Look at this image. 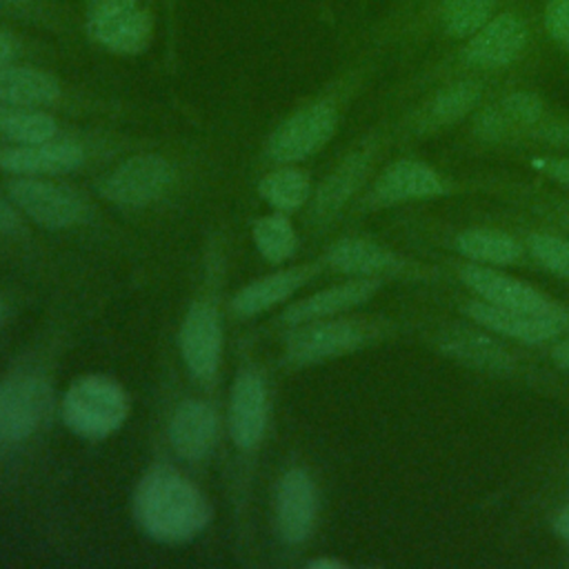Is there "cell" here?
I'll return each instance as SVG.
<instances>
[{
    "instance_id": "obj_30",
    "label": "cell",
    "mask_w": 569,
    "mask_h": 569,
    "mask_svg": "<svg viewBox=\"0 0 569 569\" xmlns=\"http://www.w3.org/2000/svg\"><path fill=\"white\" fill-rule=\"evenodd\" d=\"M498 109L505 116L509 129L511 127H536L545 118V104L531 91H513V93L505 96L500 100Z\"/></svg>"
},
{
    "instance_id": "obj_4",
    "label": "cell",
    "mask_w": 569,
    "mask_h": 569,
    "mask_svg": "<svg viewBox=\"0 0 569 569\" xmlns=\"http://www.w3.org/2000/svg\"><path fill=\"white\" fill-rule=\"evenodd\" d=\"M338 113L329 102H313L282 120L267 140V156L276 162H300L320 151L336 133Z\"/></svg>"
},
{
    "instance_id": "obj_41",
    "label": "cell",
    "mask_w": 569,
    "mask_h": 569,
    "mask_svg": "<svg viewBox=\"0 0 569 569\" xmlns=\"http://www.w3.org/2000/svg\"><path fill=\"white\" fill-rule=\"evenodd\" d=\"M4 320H7V305H4V300L0 298V327L4 325Z\"/></svg>"
},
{
    "instance_id": "obj_9",
    "label": "cell",
    "mask_w": 569,
    "mask_h": 569,
    "mask_svg": "<svg viewBox=\"0 0 569 569\" xmlns=\"http://www.w3.org/2000/svg\"><path fill=\"white\" fill-rule=\"evenodd\" d=\"M529 44V27L513 11L493 16L473 36L467 38L462 62L473 69H502L513 64Z\"/></svg>"
},
{
    "instance_id": "obj_31",
    "label": "cell",
    "mask_w": 569,
    "mask_h": 569,
    "mask_svg": "<svg viewBox=\"0 0 569 569\" xmlns=\"http://www.w3.org/2000/svg\"><path fill=\"white\" fill-rule=\"evenodd\" d=\"M529 251L551 273L569 280V242L551 233L529 236Z\"/></svg>"
},
{
    "instance_id": "obj_22",
    "label": "cell",
    "mask_w": 569,
    "mask_h": 569,
    "mask_svg": "<svg viewBox=\"0 0 569 569\" xmlns=\"http://www.w3.org/2000/svg\"><path fill=\"white\" fill-rule=\"evenodd\" d=\"M60 98L58 80L36 67L0 69V104L7 107H44Z\"/></svg>"
},
{
    "instance_id": "obj_1",
    "label": "cell",
    "mask_w": 569,
    "mask_h": 569,
    "mask_svg": "<svg viewBox=\"0 0 569 569\" xmlns=\"http://www.w3.org/2000/svg\"><path fill=\"white\" fill-rule=\"evenodd\" d=\"M138 527L156 542L182 545L200 536L213 518L207 496L178 469L151 467L131 500Z\"/></svg>"
},
{
    "instance_id": "obj_26",
    "label": "cell",
    "mask_w": 569,
    "mask_h": 569,
    "mask_svg": "<svg viewBox=\"0 0 569 569\" xmlns=\"http://www.w3.org/2000/svg\"><path fill=\"white\" fill-rule=\"evenodd\" d=\"M251 238L260 256L273 264L289 260L298 247L296 229L287 218V213H280V211L258 218L251 227Z\"/></svg>"
},
{
    "instance_id": "obj_7",
    "label": "cell",
    "mask_w": 569,
    "mask_h": 569,
    "mask_svg": "<svg viewBox=\"0 0 569 569\" xmlns=\"http://www.w3.org/2000/svg\"><path fill=\"white\" fill-rule=\"evenodd\" d=\"M89 33L113 53L136 56L147 49L153 22L138 0H100L89 13Z\"/></svg>"
},
{
    "instance_id": "obj_12",
    "label": "cell",
    "mask_w": 569,
    "mask_h": 569,
    "mask_svg": "<svg viewBox=\"0 0 569 569\" xmlns=\"http://www.w3.org/2000/svg\"><path fill=\"white\" fill-rule=\"evenodd\" d=\"M318 493L302 467L282 473L276 489V529L287 545L305 542L316 525Z\"/></svg>"
},
{
    "instance_id": "obj_25",
    "label": "cell",
    "mask_w": 569,
    "mask_h": 569,
    "mask_svg": "<svg viewBox=\"0 0 569 569\" xmlns=\"http://www.w3.org/2000/svg\"><path fill=\"white\" fill-rule=\"evenodd\" d=\"M258 193L273 211L291 213L311 198V182L305 171L282 167L258 182Z\"/></svg>"
},
{
    "instance_id": "obj_10",
    "label": "cell",
    "mask_w": 569,
    "mask_h": 569,
    "mask_svg": "<svg viewBox=\"0 0 569 569\" xmlns=\"http://www.w3.org/2000/svg\"><path fill=\"white\" fill-rule=\"evenodd\" d=\"M184 367L198 380H211L220 367L222 327L218 309L211 302H193L180 325L178 333Z\"/></svg>"
},
{
    "instance_id": "obj_34",
    "label": "cell",
    "mask_w": 569,
    "mask_h": 569,
    "mask_svg": "<svg viewBox=\"0 0 569 569\" xmlns=\"http://www.w3.org/2000/svg\"><path fill=\"white\" fill-rule=\"evenodd\" d=\"M20 231H22L20 213L4 198H0V238L18 236Z\"/></svg>"
},
{
    "instance_id": "obj_40",
    "label": "cell",
    "mask_w": 569,
    "mask_h": 569,
    "mask_svg": "<svg viewBox=\"0 0 569 569\" xmlns=\"http://www.w3.org/2000/svg\"><path fill=\"white\" fill-rule=\"evenodd\" d=\"M29 0H0V7H24Z\"/></svg>"
},
{
    "instance_id": "obj_27",
    "label": "cell",
    "mask_w": 569,
    "mask_h": 569,
    "mask_svg": "<svg viewBox=\"0 0 569 569\" xmlns=\"http://www.w3.org/2000/svg\"><path fill=\"white\" fill-rule=\"evenodd\" d=\"M0 133L18 144H38L56 138L58 122L33 107H7L0 111Z\"/></svg>"
},
{
    "instance_id": "obj_20",
    "label": "cell",
    "mask_w": 569,
    "mask_h": 569,
    "mask_svg": "<svg viewBox=\"0 0 569 569\" xmlns=\"http://www.w3.org/2000/svg\"><path fill=\"white\" fill-rule=\"evenodd\" d=\"M313 273H316V267L300 264L293 269H282V271L262 276L258 280H251L233 296L231 307L238 316H258L284 302L289 296H293V291L300 289Z\"/></svg>"
},
{
    "instance_id": "obj_13",
    "label": "cell",
    "mask_w": 569,
    "mask_h": 569,
    "mask_svg": "<svg viewBox=\"0 0 569 569\" xmlns=\"http://www.w3.org/2000/svg\"><path fill=\"white\" fill-rule=\"evenodd\" d=\"M467 313L471 320H476L480 327L516 338L527 345H538L547 342L551 338H558L569 329V311L565 313H551V316H540V313H525V311H511L496 307L485 300H473L467 305Z\"/></svg>"
},
{
    "instance_id": "obj_29",
    "label": "cell",
    "mask_w": 569,
    "mask_h": 569,
    "mask_svg": "<svg viewBox=\"0 0 569 569\" xmlns=\"http://www.w3.org/2000/svg\"><path fill=\"white\" fill-rule=\"evenodd\" d=\"M498 0H440L438 18L451 38H469L496 16Z\"/></svg>"
},
{
    "instance_id": "obj_24",
    "label": "cell",
    "mask_w": 569,
    "mask_h": 569,
    "mask_svg": "<svg viewBox=\"0 0 569 569\" xmlns=\"http://www.w3.org/2000/svg\"><path fill=\"white\" fill-rule=\"evenodd\" d=\"M456 249L478 264H511L520 258V244L505 231L467 229L456 236Z\"/></svg>"
},
{
    "instance_id": "obj_16",
    "label": "cell",
    "mask_w": 569,
    "mask_h": 569,
    "mask_svg": "<svg viewBox=\"0 0 569 569\" xmlns=\"http://www.w3.org/2000/svg\"><path fill=\"white\" fill-rule=\"evenodd\" d=\"M382 280L380 278H353L342 284L316 291L293 305H289L280 320L289 327H298L311 320H325L336 313H342L347 309H353L362 302H367L378 289Z\"/></svg>"
},
{
    "instance_id": "obj_28",
    "label": "cell",
    "mask_w": 569,
    "mask_h": 569,
    "mask_svg": "<svg viewBox=\"0 0 569 569\" xmlns=\"http://www.w3.org/2000/svg\"><path fill=\"white\" fill-rule=\"evenodd\" d=\"M480 84L473 80H462L440 89L427 104L425 124L429 122V127H442L460 120L480 102Z\"/></svg>"
},
{
    "instance_id": "obj_37",
    "label": "cell",
    "mask_w": 569,
    "mask_h": 569,
    "mask_svg": "<svg viewBox=\"0 0 569 569\" xmlns=\"http://www.w3.org/2000/svg\"><path fill=\"white\" fill-rule=\"evenodd\" d=\"M553 531H556L562 540L569 542V502L556 513V518H553Z\"/></svg>"
},
{
    "instance_id": "obj_23",
    "label": "cell",
    "mask_w": 569,
    "mask_h": 569,
    "mask_svg": "<svg viewBox=\"0 0 569 569\" xmlns=\"http://www.w3.org/2000/svg\"><path fill=\"white\" fill-rule=\"evenodd\" d=\"M442 351L476 369L507 371L511 367L509 353L493 338L471 329H456L445 333Z\"/></svg>"
},
{
    "instance_id": "obj_38",
    "label": "cell",
    "mask_w": 569,
    "mask_h": 569,
    "mask_svg": "<svg viewBox=\"0 0 569 569\" xmlns=\"http://www.w3.org/2000/svg\"><path fill=\"white\" fill-rule=\"evenodd\" d=\"M13 51H16L13 38L9 33L0 31V69H4L9 64V60L13 58Z\"/></svg>"
},
{
    "instance_id": "obj_6",
    "label": "cell",
    "mask_w": 569,
    "mask_h": 569,
    "mask_svg": "<svg viewBox=\"0 0 569 569\" xmlns=\"http://www.w3.org/2000/svg\"><path fill=\"white\" fill-rule=\"evenodd\" d=\"M51 407L49 385L33 373L0 382V442H22L44 422Z\"/></svg>"
},
{
    "instance_id": "obj_36",
    "label": "cell",
    "mask_w": 569,
    "mask_h": 569,
    "mask_svg": "<svg viewBox=\"0 0 569 569\" xmlns=\"http://www.w3.org/2000/svg\"><path fill=\"white\" fill-rule=\"evenodd\" d=\"M551 360H553L560 369L569 371V336H567V338H562V340L553 347V351H551Z\"/></svg>"
},
{
    "instance_id": "obj_18",
    "label": "cell",
    "mask_w": 569,
    "mask_h": 569,
    "mask_svg": "<svg viewBox=\"0 0 569 569\" xmlns=\"http://www.w3.org/2000/svg\"><path fill=\"white\" fill-rule=\"evenodd\" d=\"M84 162V151L71 140L20 144L0 153V169L18 176H62Z\"/></svg>"
},
{
    "instance_id": "obj_35",
    "label": "cell",
    "mask_w": 569,
    "mask_h": 569,
    "mask_svg": "<svg viewBox=\"0 0 569 569\" xmlns=\"http://www.w3.org/2000/svg\"><path fill=\"white\" fill-rule=\"evenodd\" d=\"M536 164L556 182L569 187V158H540Z\"/></svg>"
},
{
    "instance_id": "obj_19",
    "label": "cell",
    "mask_w": 569,
    "mask_h": 569,
    "mask_svg": "<svg viewBox=\"0 0 569 569\" xmlns=\"http://www.w3.org/2000/svg\"><path fill=\"white\" fill-rule=\"evenodd\" d=\"M325 262L331 269L356 278H380L405 269V260L396 251L367 238H342L333 242Z\"/></svg>"
},
{
    "instance_id": "obj_17",
    "label": "cell",
    "mask_w": 569,
    "mask_h": 569,
    "mask_svg": "<svg viewBox=\"0 0 569 569\" xmlns=\"http://www.w3.org/2000/svg\"><path fill=\"white\" fill-rule=\"evenodd\" d=\"M218 440V413L202 400L178 405L169 422V442L173 451L189 462L207 458Z\"/></svg>"
},
{
    "instance_id": "obj_14",
    "label": "cell",
    "mask_w": 569,
    "mask_h": 569,
    "mask_svg": "<svg viewBox=\"0 0 569 569\" xmlns=\"http://www.w3.org/2000/svg\"><path fill=\"white\" fill-rule=\"evenodd\" d=\"M269 416L267 389L256 371H242L229 400V433L238 449H253L264 436Z\"/></svg>"
},
{
    "instance_id": "obj_5",
    "label": "cell",
    "mask_w": 569,
    "mask_h": 569,
    "mask_svg": "<svg viewBox=\"0 0 569 569\" xmlns=\"http://www.w3.org/2000/svg\"><path fill=\"white\" fill-rule=\"evenodd\" d=\"M173 182V167L158 153L131 156L100 182V193L120 207H147L160 200Z\"/></svg>"
},
{
    "instance_id": "obj_11",
    "label": "cell",
    "mask_w": 569,
    "mask_h": 569,
    "mask_svg": "<svg viewBox=\"0 0 569 569\" xmlns=\"http://www.w3.org/2000/svg\"><path fill=\"white\" fill-rule=\"evenodd\" d=\"M462 282L485 302H491L502 309L511 311H525V313H540V316H551V313H565L560 305H556L551 298L540 293L538 289L529 287L522 280H516L507 273H500L491 267L482 264H467L460 269Z\"/></svg>"
},
{
    "instance_id": "obj_3",
    "label": "cell",
    "mask_w": 569,
    "mask_h": 569,
    "mask_svg": "<svg viewBox=\"0 0 569 569\" xmlns=\"http://www.w3.org/2000/svg\"><path fill=\"white\" fill-rule=\"evenodd\" d=\"M376 329L362 320H311L293 327L284 340V356L291 365H318L365 347Z\"/></svg>"
},
{
    "instance_id": "obj_32",
    "label": "cell",
    "mask_w": 569,
    "mask_h": 569,
    "mask_svg": "<svg viewBox=\"0 0 569 569\" xmlns=\"http://www.w3.org/2000/svg\"><path fill=\"white\" fill-rule=\"evenodd\" d=\"M545 29L553 42L569 47V0H547Z\"/></svg>"
},
{
    "instance_id": "obj_8",
    "label": "cell",
    "mask_w": 569,
    "mask_h": 569,
    "mask_svg": "<svg viewBox=\"0 0 569 569\" xmlns=\"http://www.w3.org/2000/svg\"><path fill=\"white\" fill-rule=\"evenodd\" d=\"M11 200L44 229H69L87 218L84 200L64 184L42 178H18L9 184Z\"/></svg>"
},
{
    "instance_id": "obj_33",
    "label": "cell",
    "mask_w": 569,
    "mask_h": 569,
    "mask_svg": "<svg viewBox=\"0 0 569 569\" xmlns=\"http://www.w3.org/2000/svg\"><path fill=\"white\" fill-rule=\"evenodd\" d=\"M476 131L480 138L485 140H500L507 131H509V124L505 120V116L500 113L498 104L496 107H487L478 120H476Z\"/></svg>"
},
{
    "instance_id": "obj_39",
    "label": "cell",
    "mask_w": 569,
    "mask_h": 569,
    "mask_svg": "<svg viewBox=\"0 0 569 569\" xmlns=\"http://www.w3.org/2000/svg\"><path fill=\"white\" fill-rule=\"evenodd\" d=\"M311 569H340V567H345L340 560H336V558H316V560H309L307 562Z\"/></svg>"
},
{
    "instance_id": "obj_21",
    "label": "cell",
    "mask_w": 569,
    "mask_h": 569,
    "mask_svg": "<svg viewBox=\"0 0 569 569\" xmlns=\"http://www.w3.org/2000/svg\"><path fill=\"white\" fill-rule=\"evenodd\" d=\"M371 153L369 151H356L347 156L318 187L313 196V216L318 220H329L333 218L347 202L349 198L358 191L362 184L367 171H369Z\"/></svg>"
},
{
    "instance_id": "obj_15",
    "label": "cell",
    "mask_w": 569,
    "mask_h": 569,
    "mask_svg": "<svg viewBox=\"0 0 569 569\" xmlns=\"http://www.w3.org/2000/svg\"><path fill=\"white\" fill-rule=\"evenodd\" d=\"M445 193L440 176L420 160H396L373 182V204H398L409 200H427Z\"/></svg>"
},
{
    "instance_id": "obj_2",
    "label": "cell",
    "mask_w": 569,
    "mask_h": 569,
    "mask_svg": "<svg viewBox=\"0 0 569 569\" xmlns=\"http://www.w3.org/2000/svg\"><path fill=\"white\" fill-rule=\"evenodd\" d=\"M60 416L71 433L87 440H102L124 425L129 396L113 378L87 373L64 391Z\"/></svg>"
}]
</instances>
